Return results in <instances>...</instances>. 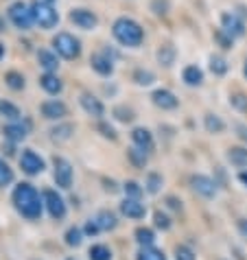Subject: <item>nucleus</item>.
<instances>
[{"mask_svg": "<svg viewBox=\"0 0 247 260\" xmlns=\"http://www.w3.org/2000/svg\"><path fill=\"white\" fill-rule=\"evenodd\" d=\"M125 194H127V197H132V199H138L142 194V188L136 182H127L125 184Z\"/></svg>", "mask_w": 247, "mask_h": 260, "instance_id": "nucleus-37", "label": "nucleus"}, {"mask_svg": "<svg viewBox=\"0 0 247 260\" xmlns=\"http://www.w3.org/2000/svg\"><path fill=\"white\" fill-rule=\"evenodd\" d=\"M245 77H247V61H245Z\"/></svg>", "mask_w": 247, "mask_h": 260, "instance_id": "nucleus-50", "label": "nucleus"}, {"mask_svg": "<svg viewBox=\"0 0 247 260\" xmlns=\"http://www.w3.org/2000/svg\"><path fill=\"white\" fill-rule=\"evenodd\" d=\"M153 219H156V225H158L160 230H169V228H171V221H169V216H166V214L156 212Z\"/></svg>", "mask_w": 247, "mask_h": 260, "instance_id": "nucleus-41", "label": "nucleus"}, {"mask_svg": "<svg viewBox=\"0 0 247 260\" xmlns=\"http://www.w3.org/2000/svg\"><path fill=\"white\" fill-rule=\"evenodd\" d=\"M203 122H206V129H208V132H212V134H221L223 129H225L223 120H221L219 116H214V114H206Z\"/></svg>", "mask_w": 247, "mask_h": 260, "instance_id": "nucleus-24", "label": "nucleus"}, {"mask_svg": "<svg viewBox=\"0 0 247 260\" xmlns=\"http://www.w3.org/2000/svg\"><path fill=\"white\" fill-rule=\"evenodd\" d=\"M138 260H166V256H164V251L151 247V245H144L140 249V254H138Z\"/></svg>", "mask_w": 247, "mask_h": 260, "instance_id": "nucleus-23", "label": "nucleus"}, {"mask_svg": "<svg viewBox=\"0 0 247 260\" xmlns=\"http://www.w3.org/2000/svg\"><path fill=\"white\" fill-rule=\"evenodd\" d=\"M13 201H16V208L26 219H40L42 201H40L38 190H35L31 184H20L16 192H13Z\"/></svg>", "mask_w": 247, "mask_h": 260, "instance_id": "nucleus-1", "label": "nucleus"}, {"mask_svg": "<svg viewBox=\"0 0 247 260\" xmlns=\"http://www.w3.org/2000/svg\"><path fill=\"white\" fill-rule=\"evenodd\" d=\"M38 59H40V66L46 68V70H57V66H59L57 57L50 53V50H40V53H38Z\"/></svg>", "mask_w": 247, "mask_h": 260, "instance_id": "nucleus-22", "label": "nucleus"}, {"mask_svg": "<svg viewBox=\"0 0 247 260\" xmlns=\"http://www.w3.org/2000/svg\"><path fill=\"white\" fill-rule=\"evenodd\" d=\"M5 81H7V85H9V88H13V90H22V88H24V77L18 75V72H9V75L5 77Z\"/></svg>", "mask_w": 247, "mask_h": 260, "instance_id": "nucleus-31", "label": "nucleus"}, {"mask_svg": "<svg viewBox=\"0 0 247 260\" xmlns=\"http://www.w3.org/2000/svg\"><path fill=\"white\" fill-rule=\"evenodd\" d=\"M44 201H46V208H48V212L53 219H61V216L66 214V204H64V199L55 190H46Z\"/></svg>", "mask_w": 247, "mask_h": 260, "instance_id": "nucleus-10", "label": "nucleus"}, {"mask_svg": "<svg viewBox=\"0 0 247 260\" xmlns=\"http://www.w3.org/2000/svg\"><path fill=\"white\" fill-rule=\"evenodd\" d=\"M55 182L61 188H70L72 186V166L64 157H55Z\"/></svg>", "mask_w": 247, "mask_h": 260, "instance_id": "nucleus-6", "label": "nucleus"}, {"mask_svg": "<svg viewBox=\"0 0 247 260\" xmlns=\"http://www.w3.org/2000/svg\"><path fill=\"white\" fill-rule=\"evenodd\" d=\"M129 160H132L138 169H142L144 164H147V151L140 149V147H134V149H129Z\"/></svg>", "mask_w": 247, "mask_h": 260, "instance_id": "nucleus-26", "label": "nucleus"}, {"mask_svg": "<svg viewBox=\"0 0 247 260\" xmlns=\"http://www.w3.org/2000/svg\"><path fill=\"white\" fill-rule=\"evenodd\" d=\"M184 81L188 83V85H199L201 81H203V72L197 68V66H186L184 68Z\"/></svg>", "mask_w": 247, "mask_h": 260, "instance_id": "nucleus-21", "label": "nucleus"}, {"mask_svg": "<svg viewBox=\"0 0 247 260\" xmlns=\"http://www.w3.org/2000/svg\"><path fill=\"white\" fill-rule=\"evenodd\" d=\"M40 83H42V88H44L48 94H59L61 92V81L55 75H44L40 79Z\"/></svg>", "mask_w": 247, "mask_h": 260, "instance_id": "nucleus-20", "label": "nucleus"}, {"mask_svg": "<svg viewBox=\"0 0 247 260\" xmlns=\"http://www.w3.org/2000/svg\"><path fill=\"white\" fill-rule=\"evenodd\" d=\"M0 114L7 118H11V120H18L20 118V110L16 105H11V103H5V101H0Z\"/></svg>", "mask_w": 247, "mask_h": 260, "instance_id": "nucleus-30", "label": "nucleus"}, {"mask_svg": "<svg viewBox=\"0 0 247 260\" xmlns=\"http://www.w3.org/2000/svg\"><path fill=\"white\" fill-rule=\"evenodd\" d=\"M228 157H230L232 164L238 166V169H245L247 166V149H243V147H232L228 151Z\"/></svg>", "mask_w": 247, "mask_h": 260, "instance_id": "nucleus-19", "label": "nucleus"}, {"mask_svg": "<svg viewBox=\"0 0 247 260\" xmlns=\"http://www.w3.org/2000/svg\"><path fill=\"white\" fill-rule=\"evenodd\" d=\"M42 114L50 120H55V118L59 120L66 116V105H64L61 101H46V103L42 105Z\"/></svg>", "mask_w": 247, "mask_h": 260, "instance_id": "nucleus-14", "label": "nucleus"}, {"mask_svg": "<svg viewBox=\"0 0 247 260\" xmlns=\"http://www.w3.org/2000/svg\"><path fill=\"white\" fill-rule=\"evenodd\" d=\"M97 223L101 230H114L116 228V216L112 212H101L97 216Z\"/></svg>", "mask_w": 247, "mask_h": 260, "instance_id": "nucleus-28", "label": "nucleus"}, {"mask_svg": "<svg viewBox=\"0 0 247 260\" xmlns=\"http://www.w3.org/2000/svg\"><path fill=\"white\" fill-rule=\"evenodd\" d=\"M214 38L219 40V44H221L223 48H232V42H234V40H232L230 35L223 31V28H221V31H217V33H214Z\"/></svg>", "mask_w": 247, "mask_h": 260, "instance_id": "nucleus-40", "label": "nucleus"}, {"mask_svg": "<svg viewBox=\"0 0 247 260\" xmlns=\"http://www.w3.org/2000/svg\"><path fill=\"white\" fill-rule=\"evenodd\" d=\"M101 132H103V136H107V138H116V134H114V129L112 127H107V125H101Z\"/></svg>", "mask_w": 247, "mask_h": 260, "instance_id": "nucleus-45", "label": "nucleus"}, {"mask_svg": "<svg viewBox=\"0 0 247 260\" xmlns=\"http://www.w3.org/2000/svg\"><path fill=\"white\" fill-rule=\"evenodd\" d=\"M221 28L230 35L232 40L241 38V35L245 33V24L234 16V13H223V16H221Z\"/></svg>", "mask_w": 247, "mask_h": 260, "instance_id": "nucleus-8", "label": "nucleus"}, {"mask_svg": "<svg viewBox=\"0 0 247 260\" xmlns=\"http://www.w3.org/2000/svg\"><path fill=\"white\" fill-rule=\"evenodd\" d=\"M210 70L214 72V75H225L228 72V61L223 59V57H219V55H212L210 57Z\"/></svg>", "mask_w": 247, "mask_h": 260, "instance_id": "nucleus-27", "label": "nucleus"}, {"mask_svg": "<svg viewBox=\"0 0 247 260\" xmlns=\"http://www.w3.org/2000/svg\"><path fill=\"white\" fill-rule=\"evenodd\" d=\"M160 186H162V177L156 175V173H153V175H149V179H147V190L149 192H158Z\"/></svg>", "mask_w": 247, "mask_h": 260, "instance_id": "nucleus-38", "label": "nucleus"}, {"mask_svg": "<svg viewBox=\"0 0 247 260\" xmlns=\"http://www.w3.org/2000/svg\"><path fill=\"white\" fill-rule=\"evenodd\" d=\"M120 212L125 214V216H129V219H142L147 210H144V206H142L138 199L127 197V199L120 204Z\"/></svg>", "mask_w": 247, "mask_h": 260, "instance_id": "nucleus-12", "label": "nucleus"}, {"mask_svg": "<svg viewBox=\"0 0 247 260\" xmlns=\"http://www.w3.org/2000/svg\"><path fill=\"white\" fill-rule=\"evenodd\" d=\"M81 105H83V110L90 114V116H94V118H101L103 116V105L99 103V99H94V96H90V94H83L81 96Z\"/></svg>", "mask_w": 247, "mask_h": 260, "instance_id": "nucleus-16", "label": "nucleus"}, {"mask_svg": "<svg viewBox=\"0 0 247 260\" xmlns=\"http://www.w3.org/2000/svg\"><path fill=\"white\" fill-rule=\"evenodd\" d=\"M31 11H33V20L42 28H53L57 22H59V16H57L55 7L50 3H46V0H38V3H33Z\"/></svg>", "mask_w": 247, "mask_h": 260, "instance_id": "nucleus-3", "label": "nucleus"}, {"mask_svg": "<svg viewBox=\"0 0 247 260\" xmlns=\"http://www.w3.org/2000/svg\"><path fill=\"white\" fill-rule=\"evenodd\" d=\"M136 238H138V243H140L142 247H144V245H151V243L156 241V238H153V232H151V230H147V228H140V230H138V232H136Z\"/></svg>", "mask_w": 247, "mask_h": 260, "instance_id": "nucleus-32", "label": "nucleus"}, {"mask_svg": "<svg viewBox=\"0 0 247 260\" xmlns=\"http://www.w3.org/2000/svg\"><path fill=\"white\" fill-rule=\"evenodd\" d=\"M90 258L92 260H110L112 251L107 249L105 245H94V247H90Z\"/></svg>", "mask_w": 247, "mask_h": 260, "instance_id": "nucleus-29", "label": "nucleus"}, {"mask_svg": "<svg viewBox=\"0 0 247 260\" xmlns=\"http://www.w3.org/2000/svg\"><path fill=\"white\" fill-rule=\"evenodd\" d=\"M151 99H153V103L158 107H162V110H175L177 103H179V101L175 99V94L169 92V90H156Z\"/></svg>", "mask_w": 247, "mask_h": 260, "instance_id": "nucleus-13", "label": "nucleus"}, {"mask_svg": "<svg viewBox=\"0 0 247 260\" xmlns=\"http://www.w3.org/2000/svg\"><path fill=\"white\" fill-rule=\"evenodd\" d=\"M3 53H5V48H3V46H0V57H3Z\"/></svg>", "mask_w": 247, "mask_h": 260, "instance_id": "nucleus-49", "label": "nucleus"}, {"mask_svg": "<svg viewBox=\"0 0 247 260\" xmlns=\"http://www.w3.org/2000/svg\"><path fill=\"white\" fill-rule=\"evenodd\" d=\"M70 20H72V22H75L79 28H83V31L97 28V24H99L97 16H94L92 11H88V9H75V11L70 13Z\"/></svg>", "mask_w": 247, "mask_h": 260, "instance_id": "nucleus-9", "label": "nucleus"}, {"mask_svg": "<svg viewBox=\"0 0 247 260\" xmlns=\"http://www.w3.org/2000/svg\"><path fill=\"white\" fill-rule=\"evenodd\" d=\"M238 179H241V182H243V184L247 186V171H243V173H241V175H238Z\"/></svg>", "mask_w": 247, "mask_h": 260, "instance_id": "nucleus-46", "label": "nucleus"}, {"mask_svg": "<svg viewBox=\"0 0 247 260\" xmlns=\"http://www.w3.org/2000/svg\"><path fill=\"white\" fill-rule=\"evenodd\" d=\"M132 138L136 142V147H140L144 151H151L153 149V136H151L149 129H144V127H138L132 132Z\"/></svg>", "mask_w": 247, "mask_h": 260, "instance_id": "nucleus-15", "label": "nucleus"}, {"mask_svg": "<svg viewBox=\"0 0 247 260\" xmlns=\"http://www.w3.org/2000/svg\"><path fill=\"white\" fill-rule=\"evenodd\" d=\"M26 132H28L26 125H22V122H13V125H7L5 127V138L18 142V140H24L26 138Z\"/></svg>", "mask_w": 247, "mask_h": 260, "instance_id": "nucleus-18", "label": "nucleus"}, {"mask_svg": "<svg viewBox=\"0 0 247 260\" xmlns=\"http://www.w3.org/2000/svg\"><path fill=\"white\" fill-rule=\"evenodd\" d=\"M177 260H195L191 247H177Z\"/></svg>", "mask_w": 247, "mask_h": 260, "instance_id": "nucleus-42", "label": "nucleus"}, {"mask_svg": "<svg viewBox=\"0 0 247 260\" xmlns=\"http://www.w3.org/2000/svg\"><path fill=\"white\" fill-rule=\"evenodd\" d=\"M169 204H171V208H175V210H179V204L175 199H169Z\"/></svg>", "mask_w": 247, "mask_h": 260, "instance_id": "nucleus-48", "label": "nucleus"}, {"mask_svg": "<svg viewBox=\"0 0 247 260\" xmlns=\"http://www.w3.org/2000/svg\"><path fill=\"white\" fill-rule=\"evenodd\" d=\"M114 38L120 42V44H125V46H140L142 44V38H144V33H142V28L138 22H134V20H129V18H118L114 22Z\"/></svg>", "mask_w": 247, "mask_h": 260, "instance_id": "nucleus-2", "label": "nucleus"}, {"mask_svg": "<svg viewBox=\"0 0 247 260\" xmlns=\"http://www.w3.org/2000/svg\"><path fill=\"white\" fill-rule=\"evenodd\" d=\"M50 134H53L55 140H68L72 136V127L70 125H61V127H55Z\"/></svg>", "mask_w": 247, "mask_h": 260, "instance_id": "nucleus-33", "label": "nucleus"}, {"mask_svg": "<svg viewBox=\"0 0 247 260\" xmlns=\"http://www.w3.org/2000/svg\"><path fill=\"white\" fill-rule=\"evenodd\" d=\"M158 61L162 63V66H171V63L175 61V48L173 46H162L158 50Z\"/></svg>", "mask_w": 247, "mask_h": 260, "instance_id": "nucleus-25", "label": "nucleus"}, {"mask_svg": "<svg viewBox=\"0 0 247 260\" xmlns=\"http://www.w3.org/2000/svg\"><path fill=\"white\" fill-rule=\"evenodd\" d=\"M90 63H92V68L99 72V75H103V77H107V75H112V70H114V66H112V61L107 59L105 55H92V59H90Z\"/></svg>", "mask_w": 247, "mask_h": 260, "instance_id": "nucleus-17", "label": "nucleus"}, {"mask_svg": "<svg viewBox=\"0 0 247 260\" xmlns=\"http://www.w3.org/2000/svg\"><path fill=\"white\" fill-rule=\"evenodd\" d=\"M99 230H101V228H99V223H97V221H94V223L90 221L88 225H85V232H88V234H97Z\"/></svg>", "mask_w": 247, "mask_h": 260, "instance_id": "nucleus-44", "label": "nucleus"}, {"mask_svg": "<svg viewBox=\"0 0 247 260\" xmlns=\"http://www.w3.org/2000/svg\"><path fill=\"white\" fill-rule=\"evenodd\" d=\"M238 228H241V232L247 236V221H241V225H238Z\"/></svg>", "mask_w": 247, "mask_h": 260, "instance_id": "nucleus-47", "label": "nucleus"}, {"mask_svg": "<svg viewBox=\"0 0 247 260\" xmlns=\"http://www.w3.org/2000/svg\"><path fill=\"white\" fill-rule=\"evenodd\" d=\"M114 114H116V116H118V120H122V122H129V120L134 118V114L129 112V110H122V107H116Z\"/></svg>", "mask_w": 247, "mask_h": 260, "instance_id": "nucleus-43", "label": "nucleus"}, {"mask_svg": "<svg viewBox=\"0 0 247 260\" xmlns=\"http://www.w3.org/2000/svg\"><path fill=\"white\" fill-rule=\"evenodd\" d=\"M230 103L234 105L238 112H247V96H245V94H234Z\"/></svg>", "mask_w": 247, "mask_h": 260, "instance_id": "nucleus-39", "label": "nucleus"}, {"mask_svg": "<svg viewBox=\"0 0 247 260\" xmlns=\"http://www.w3.org/2000/svg\"><path fill=\"white\" fill-rule=\"evenodd\" d=\"M9 20L18 28H22V31H26V28L35 22V20H33V11L28 9L24 3H13L9 7Z\"/></svg>", "mask_w": 247, "mask_h": 260, "instance_id": "nucleus-5", "label": "nucleus"}, {"mask_svg": "<svg viewBox=\"0 0 247 260\" xmlns=\"http://www.w3.org/2000/svg\"><path fill=\"white\" fill-rule=\"evenodd\" d=\"M53 46L57 48V53H59L61 57H66V59H75V57H79V53H81L79 42L72 38L70 33H59L53 40Z\"/></svg>", "mask_w": 247, "mask_h": 260, "instance_id": "nucleus-4", "label": "nucleus"}, {"mask_svg": "<svg viewBox=\"0 0 247 260\" xmlns=\"http://www.w3.org/2000/svg\"><path fill=\"white\" fill-rule=\"evenodd\" d=\"M11 179H13V173H11V169H9V166H7L3 160H0V186L11 184Z\"/></svg>", "mask_w": 247, "mask_h": 260, "instance_id": "nucleus-34", "label": "nucleus"}, {"mask_svg": "<svg viewBox=\"0 0 247 260\" xmlns=\"http://www.w3.org/2000/svg\"><path fill=\"white\" fill-rule=\"evenodd\" d=\"M191 184H193V188L197 190L199 194H203V197H214L217 194V184L212 182L210 177H203V175H195L191 179Z\"/></svg>", "mask_w": 247, "mask_h": 260, "instance_id": "nucleus-11", "label": "nucleus"}, {"mask_svg": "<svg viewBox=\"0 0 247 260\" xmlns=\"http://www.w3.org/2000/svg\"><path fill=\"white\" fill-rule=\"evenodd\" d=\"M153 75H151V72L149 70H138L136 72V81L138 83H140V85H151V83H153Z\"/></svg>", "mask_w": 247, "mask_h": 260, "instance_id": "nucleus-35", "label": "nucleus"}, {"mask_svg": "<svg viewBox=\"0 0 247 260\" xmlns=\"http://www.w3.org/2000/svg\"><path fill=\"white\" fill-rule=\"evenodd\" d=\"M20 164H22V171L28 173V175H35V173H42L44 171V160L35 153V151L26 149L22 157H20Z\"/></svg>", "mask_w": 247, "mask_h": 260, "instance_id": "nucleus-7", "label": "nucleus"}, {"mask_svg": "<svg viewBox=\"0 0 247 260\" xmlns=\"http://www.w3.org/2000/svg\"><path fill=\"white\" fill-rule=\"evenodd\" d=\"M66 243H68V245H72V247H77V245H81V232H79L77 228L68 230V234H66Z\"/></svg>", "mask_w": 247, "mask_h": 260, "instance_id": "nucleus-36", "label": "nucleus"}]
</instances>
